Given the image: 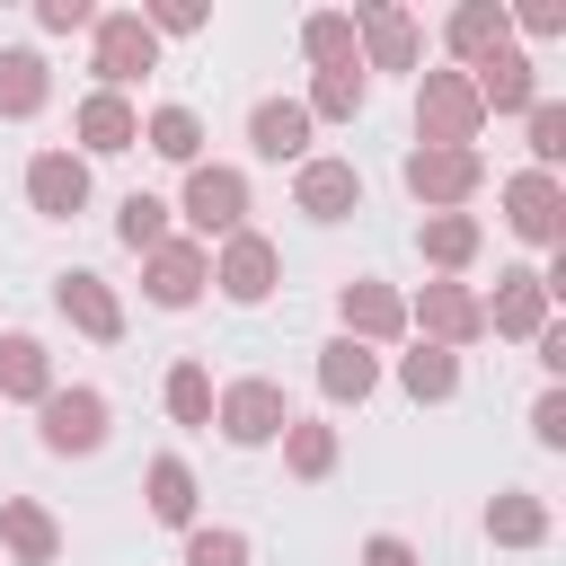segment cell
I'll list each match as a JSON object with an SVG mask.
<instances>
[{"label":"cell","mask_w":566,"mask_h":566,"mask_svg":"<svg viewBox=\"0 0 566 566\" xmlns=\"http://www.w3.org/2000/svg\"><path fill=\"white\" fill-rule=\"evenodd\" d=\"M478 88H469V71H424V97H416V124H424V142L433 150H469V133H478Z\"/></svg>","instance_id":"cell-1"},{"label":"cell","mask_w":566,"mask_h":566,"mask_svg":"<svg viewBox=\"0 0 566 566\" xmlns=\"http://www.w3.org/2000/svg\"><path fill=\"white\" fill-rule=\"evenodd\" d=\"M159 62V35L142 27V9H115V18H97V80H106V97L124 88V80H142Z\"/></svg>","instance_id":"cell-2"},{"label":"cell","mask_w":566,"mask_h":566,"mask_svg":"<svg viewBox=\"0 0 566 566\" xmlns=\"http://www.w3.org/2000/svg\"><path fill=\"white\" fill-rule=\"evenodd\" d=\"M44 451H97L106 442V398L97 389H44Z\"/></svg>","instance_id":"cell-3"},{"label":"cell","mask_w":566,"mask_h":566,"mask_svg":"<svg viewBox=\"0 0 566 566\" xmlns=\"http://www.w3.org/2000/svg\"><path fill=\"white\" fill-rule=\"evenodd\" d=\"M557 212H566V195H557V177H548V168H522V177L504 186V221H513L522 239H539V248H548V239H557Z\"/></svg>","instance_id":"cell-4"},{"label":"cell","mask_w":566,"mask_h":566,"mask_svg":"<svg viewBox=\"0 0 566 566\" xmlns=\"http://www.w3.org/2000/svg\"><path fill=\"white\" fill-rule=\"evenodd\" d=\"M283 424H292V416H283V389H274V380H239V389L221 398V433H230V442H274Z\"/></svg>","instance_id":"cell-5"},{"label":"cell","mask_w":566,"mask_h":566,"mask_svg":"<svg viewBox=\"0 0 566 566\" xmlns=\"http://www.w3.org/2000/svg\"><path fill=\"white\" fill-rule=\"evenodd\" d=\"M478 177H486V168H478V150H433V142H424V150L407 159V186H416L424 203H460Z\"/></svg>","instance_id":"cell-6"},{"label":"cell","mask_w":566,"mask_h":566,"mask_svg":"<svg viewBox=\"0 0 566 566\" xmlns=\"http://www.w3.org/2000/svg\"><path fill=\"white\" fill-rule=\"evenodd\" d=\"M239 212H248L239 168H195V177H186V221H195V230H239Z\"/></svg>","instance_id":"cell-7"},{"label":"cell","mask_w":566,"mask_h":566,"mask_svg":"<svg viewBox=\"0 0 566 566\" xmlns=\"http://www.w3.org/2000/svg\"><path fill=\"white\" fill-rule=\"evenodd\" d=\"M469 88H478V106H495V115H531V106H539V80H531L522 53H486Z\"/></svg>","instance_id":"cell-8"},{"label":"cell","mask_w":566,"mask_h":566,"mask_svg":"<svg viewBox=\"0 0 566 566\" xmlns=\"http://www.w3.org/2000/svg\"><path fill=\"white\" fill-rule=\"evenodd\" d=\"M27 195H35V212H53V221H71V212L88 203V168H80L71 150H44V159L27 168Z\"/></svg>","instance_id":"cell-9"},{"label":"cell","mask_w":566,"mask_h":566,"mask_svg":"<svg viewBox=\"0 0 566 566\" xmlns=\"http://www.w3.org/2000/svg\"><path fill=\"white\" fill-rule=\"evenodd\" d=\"M230 301H265L274 292V248L256 239V230H230V248H221V274H212Z\"/></svg>","instance_id":"cell-10"},{"label":"cell","mask_w":566,"mask_h":566,"mask_svg":"<svg viewBox=\"0 0 566 566\" xmlns=\"http://www.w3.org/2000/svg\"><path fill=\"white\" fill-rule=\"evenodd\" d=\"M486 327H504V336H539V318H548V283L539 274H495V310H478Z\"/></svg>","instance_id":"cell-11"},{"label":"cell","mask_w":566,"mask_h":566,"mask_svg":"<svg viewBox=\"0 0 566 566\" xmlns=\"http://www.w3.org/2000/svg\"><path fill=\"white\" fill-rule=\"evenodd\" d=\"M354 203H363V177H354L345 159H310V168H301V212H310V221H345Z\"/></svg>","instance_id":"cell-12"},{"label":"cell","mask_w":566,"mask_h":566,"mask_svg":"<svg viewBox=\"0 0 566 566\" xmlns=\"http://www.w3.org/2000/svg\"><path fill=\"white\" fill-rule=\"evenodd\" d=\"M53 301H62V318H80L97 345H115V336H124V310H115V292H106L97 274H62V283H53Z\"/></svg>","instance_id":"cell-13"},{"label":"cell","mask_w":566,"mask_h":566,"mask_svg":"<svg viewBox=\"0 0 566 566\" xmlns=\"http://www.w3.org/2000/svg\"><path fill=\"white\" fill-rule=\"evenodd\" d=\"M248 142H256L265 159H301V150H310V106H292V97H265V106L248 115Z\"/></svg>","instance_id":"cell-14"},{"label":"cell","mask_w":566,"mask_h":566,"mask_svg":"<svg viewBox=\"0 0 566 566\" xmlns=\"http://www.w3.org/2000/svg\"><path fill=\"white\" fill-rule=\"evenodd\" d=\"M0 539H9V557H18V566H44V557L62 548L53 513H44V504H27V495H9V504H0Z\"/></svg>","instance_id":"cell-15"},{"label":"cell","mask_w":566,"mask_h":566,"mask_svg":"<svg viewBox=\"0 0 566 566\" xmlns=\"http://www.w3.org/2000/svg\"><path fill=\"white\" fill-rule=\"evenodd\" d=\"M195 292H203V248H150V301L186 310Z\"/></svg>","instance_id":"cell-16"},{"label":"cell","mask_w":566,"mask_h":566,"mask_svg":"<svg viewBox=\"0 0 566 566\" xmlns=\"http://www.w3.org/2000/svg\"><path fill=\"white\" fill-rule=\"evenodd\" d=\"M371 380H380V363H371V345H354V336H336V345L318 354V389H327V398H371Z\"/></svg>","instance_id":"cell-17"},{"label":"cell","mask_w":566,"mask_h":566,"mask_svg":"<svg viewBox=\"0 0 566 566\" xmlns=\"http://www.w3.org/2000/svg\"><path fill=\"white\" fill-rule=\"evenodd\" d=\"M354 27H363V44H371L380 71H407V62H416V18H407V9H363Z\"/></svg>","instance_id":"cell-18"},{"label":"cell","mask_w":566,"mask_h":566,"mask_svg":"<svg viewBox=\"0 0 566 566\" xmlns=\"http://www.w3.org/2000/svg\"><path fill=\"white\" fill-rule=\"evenodd\" d=\"M407 327V310H398V292H380V283H345V336L363 345V336H398Z\"/></svg>","instance_id":"cell-19"},{"label":"cell","mask_w":566,"mask_h":566,"mask_svg":"<svg viewBox=\"0 0 566 566\" xmlns=\"http://www.w3.org/2000/svg\"><path fill=\"white\" fill-rule=\"evenodd\" d=\"M424 327H433V336H442V354H451V345H469L486 318H478V301H469L460 283H424Z\"/></svg>","instance_id":"cell-20"},{"label":"cell","mask_w":566,"mask_h":566,"mask_svg":"<svg viewBox=\"0 0 566 566\" xmlns=\"http://www.w3.org/2000/svg\"><path fill=\"white\" fill-rule=\"evenodd\" d=\"M80 142H88V150H133V142H142V124H133V106H124V97H106V88H97V97L80 106Z\"/></svg>","instance_id":"cell-21"},{"label":"cell","mask_w":566,"mask_h":566,"mask_svg":"<svg viewBox=\"0 0 566 566\" xmlns=\"http://www.w3.org/2000/svg\"><path fill=\"white\" fill-rule=\"evenodd\" d=\"M53 371H44V345L35 336H0V398H44Z\"/></svg>","instance_id":"cell-22"},{"label":"cell","mask_w":566,"mask_h":566,"mask_svg":"<svg viewBox=\"0 0 566 566\" xmlns=\"http://www.w3.org/2000/svg\"><path fill=\"white\" fill-rule=\"evenodd\" d=\"M44 106V53H0V115H35Z\"/></svg>","instance_id":"cell-23"},{"label":"cell","mask_w":566,"mask_h":566,"mask_svg":"<svg viewBox=\"0 0 566 566\" xmlns=\"http://www.w3.org/2000/svg\"><path fill=\"white\" fill-rule=\"evenodd\" d=\"M451 44H460V53H478V62H486V53H504V9H495V0L451 9Z\"/></svg>","instance_id":"cell-24"},{"label":"cell","mask_w":566,"mask_h":566,"mask_svg":"<svg viewBox=\"0 0 566 566\" xmlns=\"http://www.w3.org/2000/svg\"><path fill=\"white\" fill-rule=\"evenodd\" d=\"M398 380H407V398H451V389H460V363H451L442 345H416V354L398 363Z\"/></svg>","instance_id":"cell-25"},{"label":"cell","mask_w":566,"mask_h":566,"mask_svg":"<svg viewBox=\"0 0 566 566\" xmlns=\"http://www.w3.org/2000/svg\"><path fill=\"white\" fill-rule=\"evenodd\" d=\"M424 256H433V265H469V256H478V221H469V212H433V221H424Z\"/></svg>","instance_id":"cell-26"},{"label":"cell","mask_w":566,"mask_h":566,"mask_svg":"<svg viewBox=\"0 0 566 566\" xmlns=\"http://www.w3.org/2000/svg\"><path fill=\"white\" fill-rule=\"evenodd\" d=\"M150 513H159V522H195V478H186V460H150Z\"/></svg>","instance_id":"cell-27"},{"label":"cell","mask_w":566,"mask_h":566,"mask_svg":"<svg viewBox=\"0 0 566 566\" xmlns=\"http://www.w3.org/2000/svg\"><path fill=\"white\" fill-rule=\"evenodd\" d=\"M486 531H495L504 548H531V539H548V513H539L531 495H495V513H486Z\"/></svg>","instance_id":"cell-28"},{"label":"cell","mask_w":566,"mask_h":566,"mask_svg":"<svg viewBox=\"0 0 566 566\" xmlns=\"http://www.w3.org/2000/svg\"><path fill=\"white\" fill-rule=\"evenodd\" d=\"M150 150H159V159H186V168H195V150H203V124H195L186 106H159V115H150Z\"/></svg>","instance_id":"cell-29"},{"label":"cell","mask_w":566,"mask_h":566,"mask_svg":"<svg viewBox=\"0 0 566 566\" xmlns=\"http://www.w3.org/2000/svg\"><path fill=\"white\" fill-rule=\"evenodd\" d=\"M115 230H124V248H168V203L159 195H124Z\"/></svg>","instance_id":"cell-30"},{"label":"cell","mask_w":566,"mask_h":566,"mask_svg":"<svg viewBox=\"0 0 566 566\" xmlns=\"http://www.w3.org/2000/svg\"><path fill=\"white\" fill-rule=\"evenodd\" d=\"M168 416H177V424H203V416H212V371H203V363H177V371H168Z\"/></svg>","instance_id":"cell-31"},{"label":"cell","mask_w":566,"mask_h":566,"mask_svg":"<svg viewBox=\"0 0 566 566\" xmlns=\"http://www.w3.org/2000/svg\"><path fill=\"white\" fill-rule=\"evenodd\" d=\"M363 106V62H336V71H318V97H310V115H354Z\"/></svg>","instance_id":"cell-32"},{"label":"cell","mask_w":566,"mask_h":566,"mask_svg":"<svg viewBox=\"0 0 566 566\" xmlns=\"http://www.w3.org/2000/svg\"><path fill=\"white\" fill-rule=\"evenodd\" d=\"M301 44H310V62H327V71H336V62H354V18H310V27H301Z\"/></svg>","instance_id":"cell-33"},{"label":"cell","mask_w":566,"mask_h":566,"mask_svg":"<svg viewBox=\"0 0 566 566\" xmlns=\"http://www.w3.org/2000/svg\"><path fill=\"white\" fill-rule=\"evenodd\" d=\"M283 433H292V469L301 478H327L336 469V433L327 424H283Z\"/></svg>","instance_id":"cell-34"},{"label":"cell","mask_w":566,"mask_h":566,"mask_svg":"<svg viewBox=\"0 0 566 566\" xmlns=\"http://www.w3.org/2000/svg\"><path fill=\"white\" fill-rule=\"evenodd\" d=\"M186 566H248V539L239 531H195L186 539Z\"/></svg>","instance_id":"cell-35"},{"label":"cell","mask_w":566,"mask_h":566,"mask_svg":"<svg viewBox=\"0 0 566 566\" xmlns=\"http://www.w3.org/2000/svg\"><path fill=\"white\" fill-rule=\"evenodd\" d=\"M531 150H539V168L566 159V106H531Z\"/></svg>","instance_id":"cell-36"},{"label":"cell","mask_w":566,"mask_h":566,"mask_svg":"<svg viewBox=\"0 0 566 566\" xmlns=\"http://www.w3.org/2000/svg\"><path fill=\"white\" fill-rule=\"evenodd\" d=\"M142 27H150V35H159V27L186 35V27H203V0H159V9H142Z\"/></svg>","instance_id":"cell-37"},{"label":"cell","mask_w":566,"mask_h":566,"mask_svg":"<svg viewBox=\"0 0 566 566\" xmlns=\"http://www.w3.org/2000/svg\"><path fill=\"white\" fill-rule=\"evenodd\" d=\"M35 18H44L53 35H71V27H88L97 9H88V0H35Z\"/></svg>","instance_id":"cell-38"},{"label":"cell","mask_w":566,"mask_h":566,"mask_svg":"<svg viewBox=\"0 0 566 566\" xmlns=\"http://www.w3.org/2000/svg\"><path fill=\"white\" fill-rule=\"evenodd\" d=\"M531 433H539V442H548V451H557V442H566V398H557V389H548V398H539V407H531Z\"/></svg>","instance_id":"cell-39"},{"label":"cell","mask_w":566,"mask_h":566,"mask_svg":"<svg viewBox=\"0 0 566 566\" xmlns=\"http://www.w3.org/2000/svg\"><path fill=\"white\" fill-rule=\"evenodd\" d=\"M363 566H416V548H407V539H371V548H363Z\"/></svg>","instance_id":"cell-40"},{"label":"cell","mask_w":566,"mask_h":566,"mask_svg":"<svg viewBox=\"0 0 566 566\" xmlns=\"http://www.w3.org/2000/svg\"><path fill=\"white\" fill-rule=\"evenodd\" d=\"M522 27H531V35H557V27H566V9H557V0H539V9H522Z\"/></svg>","instance_id":"cell-41"}]
</instances>
